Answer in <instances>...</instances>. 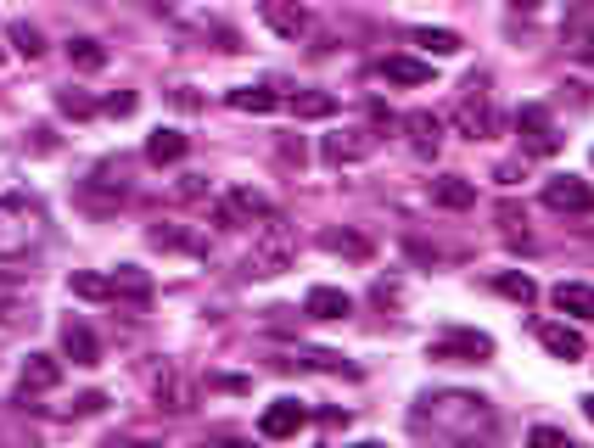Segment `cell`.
I'll return each instance as SVG.
<instances>
[{
    "label": "cell",
    "instance_id": "1",
    "mask_svg": "<svg viewBox=\"0 0 594 448\" xmlns=\"http://www.w3.org/2000/svg\"><path fill=\"white\" fill-rule=\"evenodd\" d=\"M45 236H51V224H45L40 196H29V191L0 196V264L29 258L34 247H45Z\"/></svg>",
    "mask_w": 594,
    "mask_h": 448
},
{
    "label": "cell",
    "instance_id": "2",
    "mask_svg": "<svg viewBox=\"0 0 594 448\" xmlns=\"http://www.w3.org/2000/svg\"><path fill=\"white\" fill-rule=\"evenodd\" d=\"M292 258H297V236H292V224L269 219L264 230L253 236V252H247V275H258V280L286 275V269H292Z\"/></svg>",
    "mask_w": 594,
    "mask_h": 448
},
{
    "label": "cell",
    "instance_id": "3",
    "mask_svg": "<svg viewBox=\"0 0 594 448\" xmlns=\"http://www.w3.org/2000/svg\"><path fill=\"white\" fill-rule=\"evenodd\" d=\"M269 224L275 219V208H269V196L253 191V185H236V191H225V202L213 208V224L219 230H241V224Z\"/></svg>",
    "mask_w": 594,
    "mask_h": 448
},
{
    "label": "cell",
    "instance_id": "4",
    "mask_svg": "<svg viewBox=\"0 0 594 448\" xmlns=\"http://www.w3.org/2000/svg\"><path fill=\"white\" fill-rule=\"evenodd\" d=\"M494 353V336L488 331H443L426 342V359H438V364H477Z\"/></svg>",
    "mask_w": 594,
    "mask_h": 448
},
{
    "label": "cell",
    "instance_id": "5",
    "mask_svg": "<svg viewBox=\"0 0 594 448\" xmlns=\"http://www.w3.org/2000/svg\"><path fill=\"white\" fill-rule=\"evenodd\" d=\"M544 208L566 213V219H589L594 213V185L578 180V174H555V180H544Z\"/></svg>",
    "mask_w": 594,
    "mask_h": 448
},
{
    "label": "cell",
    "instance_id": "6",
    "mask_svg": "<svg viewBox=\"0 0 594 448\" xmlns=\"http://www.w3.org/2000/svg\"><path fill=\"white\" fill-rule=\"evenodd\" d=\"M516 129H522V152L527 157H555V152H561V135H555L550 107H544V101H527V107L516 112Z\"/></svg>",
    "mask_w": 594,
    "mask_h": 448
},
{
    "label": "cell",
    "instance_id": "7",
    "mask_svg": "<svg viewBox=\"0 0 594 448\" xmlns=\"http://www.w3.org/2000/svg\"><path fill=\"white\" fill-rule=\"evenodd\" d=\"M454 124H460V135L466 140H488L494 135V101H488V90H482V79L466 84V96H460V107H454Z\"/></svg>",
    "mask_w": 594,
    "mask_h": 448
},
{
    "label": "cell",
    "instance_id": "8",
    "mask_svg": "<svg viewBox=\"0 0 594 448\" xmlns=\"http://www.w3.org/2000/svg\"><path fill=\"white\" fill-rule=\"evenodd\" d=\"M79 191H85L90 208L124 202V196H129V168H124V157H107V163H96V168H90V180L79 185Z\"/></svg>",
    "mask_w": 594,
    "mask_h": 448
},
{
    "label": "cell",
    "instance_id": "9",
    "mask_svg": "<svg viewBox=\"0 0 594 448\" xmlns=\"http://www.w3.org/2000/svg\"><path fill=\"white\" fill-rule=\"evenodd\" d=\"M376 146H382V135H376V129H342V135L320 140V157L342 168V163H365V157H376Z\"/></svg>",
    "mask_w": 594,
    "mask_h": 448
},
{
    "label": "cell",
    "instance_id": "10",
    "mask_svg": "<svg viewBox=\"0 0 594 448\" xmlns=\"http://www.w3.org/2000/svg\"><path fill=\"white\" fill-rule=\"evenodd\" d=\"M258 17H264V28L281 34V40H303V34H309V6H303V0H258Z\"/></svg>",
    "mask_w": 594,
    "mask_h": 448
},
{
    "label": "cell",
    "instance_id": "11",
    "mask_svg": "<svg viewBox=\"0 0 594 448\" xmlns=\"http://www.w3.org/2000/svg\"><path fill=\"white\" fill-rule=\"evenodd\" d=\"M303 420H309V409L297 404V398H275V404H264V415H258V432H264L269 443H281V437L303 432Z\"/></svg>",
    "mask_w": 594,
    "mask_h": 448
},
{
    "label": "cell",
    "instance_id": "12",
    "mask_svg": "<svg viewBox=\"0 0 594 448\" xmlns=\"http://www.w3.org/2000/svg\"><path fill=\"white\" fill-rule=\"evenodd\" d=\"M57 381H62V359H57V353H29V359H23V376H17V398L29 404L34 392H51Z\"/></svg>",
    "mask_w": 594,
    "mask_h": 448
},
{
    "label": "cell",
    "instance_id": "13",
    "mask_svg": "<svg viewBox=\"0 0 594 448\" xmlns=\"http://www.w3.org/2000/svg\"><path fill=\"white\" fill-rule=\"evenodd\" d=\"M538 342H544V353H550V359H566V364L589 353L583 331H572V325H561V320H544V325H538Z\"/></svg>",
    "mask_w": 594,
    "mask_h": 448
},
{
    "label": "cell",
    "instance_id": "14",
    "mask_svg": "<svg viewBox=\"0 0 594 448\" xmlns=\"http://www.w3.org/2000/svg\"><path fill=\"white\" fill-rule=\"evenodd\" d=\"M404 135H410V146L421 157H432L443 146V118L438 112H426V107H415V112H404Z\"/></svg>",
    "mask_w": 594,
    "mask_h": 448
},
{
    "label": "cell",
    "instance_id": "15",
    "mask_svg": "<svg viewBox=\"0 0 594 448\" xmlns=\"http://www.w3.org/2000/svg\"><path fill=\"white\" fill-rule=\"evenodd\" d=\"M303 314H309V320H348V314H354V297L342 292V286H314V292L303 297Z\"/></svg>",
    "mask_w": 594,
    "mask_h": 448
},
{
    "label": "cell",
    "instance_id": "16",
    "mask_svg": "<svg viewBox=\"0 0 594 448\" xmlns=\"http://www.w3.org/2000/svg\"><path fill=\"white\" fill-rule=\"evenodd\" d=\"M107 280H113V297H118V303H135V308L152 303V275H146L141 264H118Z\"/></svg>",
    "mask_w": 594,
    "mask_h": 448
},
{
    "label": "cell",
    "instance_id": "17",
    "mask_svg": "<svg viewBox=\"0 0 594 448\" xmlns=\"http://www.w3.org/2000/svg\"><path fill=\"white\" fill-rule=\"evenodd\" d=\"M62 353H68L73 364H85V370H90V364H101V342H96V331H90L85 320L62 325Z\"/></svg>",
    "mask_w": 594,
    "mask_h": 448
},
{
    "label": "cell",
    "instance_id": "18",
    "mask_svg": "<svg viewBox=\"0 0 594 448\" xmlns=\"http://www.w3.org/2000/svg\"><path fill=\"white\" fill-rule=\"evenodd\" d=\"M185 152H191V135H180V129H152L146 135V163H157V168L180 163Z\"/></svg>",
    "mask_w": 594,
    "mask_h": 448
},
{
    "label": "cell",
    "instance_id": "19",
    "mask_svg": "<svg viewBox=\"0 0 594 448\" xmlns=\"http://www.w3.org/2000/svg\"><path fill=\"white\" fill-rule=\"evenodd\" d=\"M432 202H438V208H477V185L466 180V174H438V180H432Z\"/></svg>",
    "mask_w": 594,
    "mask_h": 448
},
{
    "label": "cell",
    "instance_id": "20",
    "mask_svg": "<svg viewBox=\"0 0 594 448\" xmlns=\"http://www.w3.org/2000/svg\"><path fill=\"white\" fill-rule=\"evenodd\" d=\"M550 297H555L561 314H572V320H594V286L589 280H561Z\"/></svg>",
    "mask_w": 594,
    "mask_h": 448
},
{
    "label": "cell",
    "instance_id": "21",
    "mask_svg": "<svg viewBox=\"0 0 594 448\" xmlns=\"http://www.w3.org/2000/svg\"><path fill=\"white\" fill-rule=\"evenodd\" d=\"M225 101L236 112H275L286 96L281 90H269V84H236V90H225Z\"/></svg>",
    "mask_w": 594,
    "mask_h": 448
},
{
    "label": "cell",
    "instance_id": "22",
    "mask_svg": "<svg viewBox=\"0 0 594 448\" xmlns=\"http://www.w3.org/2000/svg\"><path fill=\"white\" fill-rule=\"evenodd\" d=\"M286 107H292V118L320 124V118H331V112H337V96H331V90H292V96H286Z\"/></svg>",
    "mask_w": 594,
    "mask_h": 448
},
{
    "label": "cell",
    "instance_id": "23",
    "mask_svg": "<svg viewBox=\"0 0 594 448\" xmlns=\"http://www.w3.org/2000/svg\"><path fill=\"white\" fill-rule=\"evenodd\" d=\"M494 292H499V297H510V303H522V308H533V303H538L533 275H522V269H499V275H494Z\"/></svg>",
    "mask_w": 594,
    "mask_h": 448
},
{
    "label": "cell",
    "instance_id": "24",
    "mask_svg": "<svg viewBox=\"0 0 594 448\" xmlns=\"http://www.w3.org/2000/svg\"><path fill=\"white\" fill-rule=\"evenodd\" d=\"M382 79H393V84H432V62H415V56H387Z\"/></svg>",
    "mask_w": 594,
    "mask_h": 448
},
{
    "label": "cell",
    "instance_id": "25",
    "mask_svg": "<svg viewBox=\"0 0 594 448\" xmlns=\"http://www.w3.org/2000/svg\"><path fill=\"white\" fill-rule=\"evenodd\" d=\"M320 247L337 252V258H354V264H365V258H370V241L354 236V230H320Z\"/></svg>",
    "mask_w": 594,
    "mask_h": 448
},
{
    "label": "cell",
    "instance_id": "26",
    "mask_svg": "<svg viewBox=\"0 0 594 448\" xmlns=\"http://www.w3.org/2000/svg\"><path fill=\"white\" fill-rule=\"evenodd\" d=\"M68 62L79 73H101V68H107V45L90 40V34H79V40H68Z\"/></svg>",
    "mask_w": 594,
    "mask_h": 448
},
{
    "label": "cell",
    "instance_id": "27",
    "mask_svg": "<svg viewBox=\"0 0 594 448\" xmlns=\"http://www.w3.org/2000/svg\"><path fill=\"white\" fill-rule=\"evenodd\" d=\"M68 292L85 297V303H107V297H113V280L96 275V269H73V275H68Z\"/></svg>",
    "mask_w": 594,
    "mask_h": 448
},
{
    "label": "cell",
    "instance_id": "28",
    "mask_svg": "<svg viewBox=\"0 0 594 448\" xmlns=\"http://www.w3.org/2000/svg\"><path fill=\"white\" fill-rule=\"evenodd\" d=\"M410 40L421 45V51H432V56H460V34L454 28H410Z\"/></svg>",
    "mask_w": 594,
    "mask_h": 448
},
{
    "label": "cell",
    "instance_id": "29",
    "mask_svg": "<svg viewBox=\"0 0 594 448\" xmlns=\"http://www.w3.org/2000/svg\"><path fill=\"white\" fill-rule=\"evenodd\" d=\"M6 40H12V51L23 56V62H34V56H45V34L34 23H12L6 28Z\"/></svg>",
    "mask_w": 594,
    "mask_h": 448
},
{
    "label": "cell",
    "instance_id": "30",
    "mask_svg": "<svg viewBox=\"0 0 594 448\" xmlns=\"http://www.w3.org/2000/svg\"><path fill=\"white\" fill-rule=\"evenodd\" d=\"M57 112H62V118H96V112H101V101L68 84V90H57Z\"/></svg>",
    "mask_w": 594,
    "mask_h": 448
},
{
    "label": "cell",
    "instance_id": "31",
    "mask_svg": "<svg viewBox=\"0 0 594 448\" xmlns=\"http://www.w3.org/2000/svg\"><path fill=\"white\" fill-rule=\"evenodd\" d=\"M527 448H578V443H572L561 426H533V432H527Z\"/></svg>",
    "mask_w": 594,
    "mask_h": 448
},
{
    "label": "cell",
    "instance_id": "32",
    "mask_svg": "<svg viewBox=\"0 0 594 448\" xmlns=\"http://www.w3.org/2000/svg\"><path fill=\"white\" fill-rule=\"evenodd\" d=\"M135 107H141V96H135V90H113V96L101 101V112H107V118H129Z\"/></svg>",
    "mask_w": 594,
    "mask_h": 448
},
{
    "label": "cell",
    "instance_id": "33",
    "mask_svg": "<svg viewBox=\"0 0 594 448\" xmlns=\"http://www.w3.org/2000/svg\"><path fill=\"white\" fill-rule=\"evenodd\" d=\"M152 247H169V252H180V247H197V241L185 236V230H174V224H157V230H152Z\"/></svg>",
    "mask_w": 594,
    "mask_h": 448
},
{
    "label": "cell",
    "instance_id": "34",
    "mask_svg": "<svg viewBox=\"0 0 594 448\" xmlns=\"http://www.w3.org/2000/svg\"><path fill=\"white\" fill-rule=\"evenodd\" d=\"M29 152H34V157L57 152V135H51V124H34V129H29Z\"/></svg>",
    "mask_w": 594,
    "mask_h": 448
},
{
    "label": "cell",
    "instance_id": "35",
    "mask_svg": "<svg viewBox=\"0 0 594 448\" xmlns=\"http://www.w3.org/2000/svg\"><path fill=\"white\" fill-rule=\"evenodd\" d=\"M303 364H309V370H348L342 353H326V348H309V353H303Z\"/></svg>",
    "mask_w": 594,
    "mask_h": 448
},
{
    "label": "cell",
    "instance_id": "36",
    "mask_svg": "<svg viewBox=\"0 0 594 448\" xmlns=\"http://www.w3.org/2000/svg\"><path fill=\"white\" fill-rule=\"evenodd\" d=\"M107 409V392H85V398H73V415H101Z\"/></svg>",
    "mask_w": 594,
    "mask_h": 448
},
{
    "label": "cell",
    "instance_id": "37",
    "mask_svg": "<svg viewBox=\"0 0 594 448\" xmlns=\"http://www.w3.org/2000/svg\"><path fill=\"white\" fill-rule=\"evenodd\" d=\"M174 191H180V196H202V191H208V180H202V174H180Z\"/></svg>",
    "mask_w": 594,
    "mask_h": 448
},
{
    "label": "cell",
    "instance_id": "38",
    "mask_svg": "<svg viewBox=\"0 0 594 448\" xmlns=\"http://www.w3.org/2000/svg\"><path fill=\"white\" fill-rule=\"evenodd\" d=\"M208 387H219V392H247L253 381H247V376H213Z\"/></svg>",
    "mask_w": 594,
    "mask_h": 448
},
{
    "label": "cell",
    "instance_id": "39",
    "mask_svg": "<svg viewBox=\"0 0 594 448\" xmlns=\"http://www.w3.org/2000/svg\"><path fill=\"white\" fill-rule=\"evenodd\" d=\"M281 157H286V163H297V168H303V140H281Z\"/></svg>",
    "mask_w": 594,
    "mask_h": 448
},
{
    "label": "cell",
    "instance_id": "40",
    "mask_svg": "<svg viewBox=\"0 0 594 448\" xmlns=\"http://www.w3.org/2000/svg\"><path fill=\"white\" fill-rule=\"evenodd\" d=\"M107 448H157V443H141V437H107Z\"/></svg>",
    "mask_w": 594,
    "mask_h": 448
},
{
    "label": "cell",
    "instance_id": "41",
    "mask_svg": "<svg viewBox=\"0 0 594 448\" xmlns=\"http://www.w3.org/2000/svg\"><path fill=\"white\" fill-rule=\"evenodd\" d=\"M17 314H23L17 303H0V320H17Z\"/></svg>",
    "mask_w": 594,
    "mask_h": 448
},
{
    "label": "cell",
    "instance_id": "42",
    "mask_svg": "<svg viewBox=\"0 0 594 448\" xmlns=\"http://www.w3.org/2000/svg\"><path fill=\"white\" fill-rule=\"evenodd\" d=\"M510 6H522V12H533V6H544V0H510Z\"/></svg>",
    "mask_w": 594,
    "mask_h": 448
},
{
    "label": "cell",
    "instance_id": "43",
    "mask_svg": "<svg viewBox=\"0 0 594 448\" xmlns=\"http://www.w3.org/2000/svg\"><path fill=\"white\" fill-rule=\"evenodd\" d=\"M583 415H589V420H594V392H589V398H583Z\"/></svg>",
    "mask_w": 594,
    "mask_h": 448
},
{
    "label": "cell",
    "instance_id": "44",
    "mask_svg": "<svg viewBox=\"0 0 594 448\" xmlns=\"http://www.w3.org/2000/svg\"><path fill=\"white\" fill-rule=\"evenodd\" d=\"M219 448H253V443H241V437H230V443H219Z\"/></svg>",
    "mask_w": 594,
    "mask_h": 448
},
{
    "label": "cell",
    "instance_id": "45",
    "mask_svg": "<svg viewBox=\"0 0 594 448\" xmlns=\"http://www.w3.org/2000/svg\"><path fill=\"white\" fill-rule=\"evenodd\" d=\"M359 448H387V443H359Z\"/></svg>",
    "mask_w": 594,
    "mask_h": 448
}]
</instances>
